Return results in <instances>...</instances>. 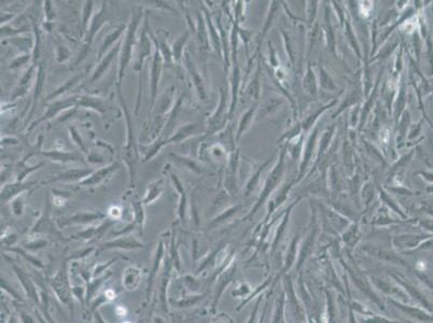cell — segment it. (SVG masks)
Segmentation results:
<instances>
[{
	"instance_id": "cell-31",
	"label": "cell",
	"mask_w": 433,
	"mask_h": 323,
	"mask_svg": "<svg viewBox=\"0 0 433 323\" xmlns=\"http://www.w3.org/2000/svg\"><path fill=\"white\" fill-rule=\"evenodd\" d=\"M45 83H46L45 67H43V64H39L38 65V69H37V78H36V84H35V93H34V97H32V106H31V110L28 115V118H30L32 113L35 112L37 101H38V99H39L43 89H45Z\"/></svg>"
},
{
	"instance_id": "cell-52",
	"label": "cell",
	"mask_w": 433,
	"mask_h": 323,
	"mask_svg": "<svg viewBox=\"0 0 433 323\" xmlns=\"http://www.w3.org/2000/svg\"><path fill=\"white\" fill-rule=\"evenodd\" d=\"M20 321L21 323H36L34 318L23 310L20 311Z\"/></svg>"
},
{
	"instance_id": "cell-14",
	"label": "cell",
	"mask_w": 433,
	"mask_h": 323,
	"mask_svg": "<svg viewBox=\"0 0 433 323\" xmlns=\"http://www.w3.org/2000/svg\"><path fill=\"white\" fill-rule=\"evenodd\" d=\"M121 47H122V40L119 41L117 45L113 46L111 50L100 59L98 64H97L96 68L94 69L93 73H92V77L90 79L91 83H94V82H96V81H98L102 77V75L107 72V70L109 69L111 63L115 61V58L118 55H120Z\"/></svg>"
},
{
	"instance_id": "cell-11",
	"label": "cell",
	"mask_w": 433,
	"mask_h": 323,
	"mask_svg": "<svg viewBox=\"0 0 433 323\" xmlns=\"http://www.w3.org/2000/svg\"><path fill=\"white\" fill-rule=\"evenodd\" d=\"M144 247H145L144 244H143V242L138 240L137 238H135V237L129 235H124L105 241L104 244L100 246L99 251L112 250V249L135 250V249H144Z\"/></svg>"
},
{
	"instance_id": "cell-54",
	"label": "cell",
	"mask_w": 433,
	"mask_h": 323,
	"mask_svg": "<svg viewBox=\"0 0 433 323\" xmlns=\"http://www.w3.org/2000/svg\"><path fill=\"white\" fill-rule=\"evenodd\" d=\"M19 143V140L14 138V137H3L1 138V145H5V144H11V145H15Z\"/></svg>"
},
{
	"instance_id": "cell-7",
	"label": "cell",
	"mask_w": 433,
	"mask_h": 323,
	"mask_svg": "<svg viewBox=\"0 0 433 323\" xmlns=\"http://www.w3.org/2000/svg\"><path fill=\"white\" fill-rule=\"evenodd\" d=\"M120 169H121V164L118 163V162H115V163H111L105 167H101V168L94 170L93 172H92V174L88 178H86V179L81 181L79 183V186L86 187V188L99 186L107 180H109L111 176Z\"/></svg>"
},
{
	"instance_id": "cell-4",
	"label": "cell",
	"mask_w": 433,
	"mask_h": 323,
	"mask_svg": "<svg viewBox=\"0 0 433 323\" xmlns=\"http://www.w3.org/2000/svg\"><path fill=\"white\" fill-rule=\"evenodd\" d=\"M164 65L165 63L163 56H162V54L160 52V48L154 43V52L152 55V59H151V66H150V101H149L148 115H150L151 112L153 111L156 101H158L156 99H158L160 81L162 78V72H163Z\"/></svg>"
},
{
	"instance_id": "cell-5",
	"label": "cell",
	"mask_w": 433,
	"mask_h": 323,
	"mask_svg": "<svg viewBox=\"0 0 433 323\" xmlns=\"http://www.w3.org/2000/svg\"><path fill=\"white\" fill-rule=\"evenodd\" d=\"M108 22V13H107V2L104 1L101 4L100 9L98 10V12H96L93 15V19H92L89 29L88 31L85 32V35L83 37V48L82 51L80 52L79 57L77 59V64L81 63L83 59L88 55V51L90 46H92V43L94 42V39L96 35L98 34L99 30L102 28Z\"/></svg>"
},
{
	"instance_id": "cell-48",
	"label": "cell",
	"mask_w": 433,
	"mask_h": 323,
	"mask_svg": "<svg viewBox=\"0 0 433 323\" xmlns=\"http://www.w3.org/2000/svg\"><path fill=\"white\" fill-rule=\"evenodd\" d=\"M47 245H48V241L46 239L35 238L28 242H25V244L23 245V248L25 250H30L32 252H36L38 250L42 249V248H45Z\"/></svg>"
},
{
	"instance_id": "cell-47",
	"label": "cell",
	"mask_w": 433,
	"mask_h": 323,
	"mask_svg": "<svg viewBox=\"0 0 433 323\" xmlns=\"http://www.w3.org/2000/svg\"><path fill=\"white\" fill-rule=\"evenodd\" d=\"M31 62L32 63V56L31 53H26V54H22V55H19L18 57H15L12 62L10 64V69H18L21 68L22 66H24L27 63Z\"/></svg>"
},
{
	"instance_id": "cell-30",
	"label": "cell",
	"mask_w": 433,
	"mask_h": 323,
	"mask_svg": "<svg viewBox=\"0 0 433 323\" xmlns=\"http://www.w3.org/2000/svg\"><path fill=\"white\" fill-rule=\"evenodd\" d=\"M164 192V179L161 178L159 180H155L154 182L150 183L147 187V191L144 193V196L143 198V202L144 206L153 204L156 199L161 197L162 194Z\"/></svg>"
},
{
	"instance_id": "cell-6",
	"label": "cell",
	"mask_w": 433,
	"mask_h": 323,
	"mask_svg": "<svg viewBox=\"0 0 433 323\" xmlns=\"http://www.w3.org/2000/svg\"><path fill=\"white\" fill-rule=\"evenodd\" d=\"M78 97L79 96H72V97H68V98L56 99V100L48 102V104L47 105V111L45 112V115H43L40 118H38V120L32 122L30 124V126L27 128V132L32 131V129H34L36 126L39 125L40 123L50 121V120H52V118L56 117L61 112L65 111V110H68V109H70V108L72 109V108L77 107Z\"/></svg>"
},
{
	"instance_id": "cell-2",
	"label": "cell",
	"mask_w": 433,
	"mask_h": 323,
	"mask_svg": "<svg viewBox=\"0 0 433 323\" xmlns=\"http://www.w3.org/2000/svg\"><path fill=\"white\" fill-rule=\"evenodd\" d=\"M154 52V42L152 40V37H151V30H150V26H149V18H148V12L145 11L144 18V22H143V27H142V34H140L139 37V45H138V56H137V61L135 63V65L133 66V69L135 71L139 73V94H138V98H137V105H136V109H135V113H138L139 110V104H140V97H142V79H143V67L144 64L145 62V59L151 56V54L153 55Z\"/></svg>"
},
{
	"instance_id": "cell-22",
	"label": "cell",
	"mask_w": 433,
	"mask_h": 323,
	"mask_svg": "<svg viewBox=\"0 0 433 323\" xmlns=\"http://www.w3.org/2000/svg\"><path fill=\"white\" fill-rule=\"evenodd\" d=\"M126 28L127 26L120 25L104 38V41H102L99 50L97 52V61L99 62L100 59L104 57L113 46H115V43H118L119 41L122 40L121 37L123 35V32L126 31Z\"/></svg>"
},
{
	"instance_id": "cell-9",
	"label": "cell",
	"mask_w": 433,
	"mask_h": 323,
	"mask_svg": "<svg viewBox=\"0 0 433 323\" xmlns=\"http://www.w3.org/2000/svg\"><path fill=\"white\" fill-rule=\"evenodd\" d=\"M57 234L55 223L51 217V205L48 202V196L46 198L45 209H43L40 218L36 221V223L30 230L31 235H41V234Z\"/></svg>"
},
{
	"instance_id": "cell-18",
	"label": "cell",
	"mask_w": 433,
	"mask_h": 323,
	"mask_svg": "<svg viewBox=\"0 0 433 323\" xmlns=\"http://www.w3.org/2000/svg\"><path fill=\"white\" fill-rule=\"evenodd\" d=\"M225 94L223 90L220 91V102L219 106L216 108V110L213 113V115L208 118V131L206 132L205 137H208L210 135H213L219 129V125L224 122L225 113H226V101H225Z\"/></svg>"
},
{
	"instance_id": "cell-8",
	"label": "cell",
	"mask_w": 433,
	"mask_h": 323,
	"mask_svg": "<svg viewBox=\"0 0 433 323\" xmlns=\"http://www.w3.org/2000/svg\"><path fill=\"white\" fill-rule=\"evenodd\" d=\"M107 219V214L100 211H79L70 217L62 218L57 220V228L63 229L69 225H85L95 222V221H101Z\"/></svg>"
},
{
	"instance_id": "cell-17",
	"label": "cell",
	"mask_w": 433,
	"mask_h": 323,
	"mask_svg": "<svg viewBox=\"0 0 433 323\" xmlns=\"http://www.w3.org/2000/svg\"><path fill=\"white\" fill-rule=\"evenodd\" d=\"M35 185V182H11L1 186V203L7 204L13 201L15 197L24 194Z\"/></svg>"
},
{
	"instance_id": "cell-38",
	"label": "cell",
	"mask_w": 433,
	"mask_h": 323,
	"mask_svg": "<svg viewBox=\"0 0 433 323\" xmlns=\"http://www.w3.org/2000/svg\"><path fill=\"white\" fill-rule=\"evenodd\" d=\"M169 258L174 266L178 272H180L181 269V260L179 255V251H178V245L176 240V233L175 230L172 229V235L170 239V248H169Z\"/></svg>"
},
{
	"instance_id": "cell-34",
	"label": "cell",
	"mask_w": 433,
	"mask_h": 323,
	"mask_svg": "<svg viewBox=\"0 0 433 323\" xmlns=\"http://www.w3.org/2000/svg\"><path fill=\"white\" fill-rule=\"evenodd\" d=\"M203 12H204V16H205V21H206V25H207V29H208V34H209V39H210V41H212L213 46L215 47V50L220 54L221 53V47H222V42H221L220 36L218 35V30H216L213 20L210 19V16L208 14V11L204 8L203 9Z\"/></svg>"
},
{
	"instance_id": "cell-20",
	"label": "cell",
	"mask_w": 433,
	"mask_h": 323,
	"mask_svg": "<svg viewBox=\"0 0 433 323\" xmlns=\"http://www.w3.org/2000/svg\"><path fill=\"white\" fill-rule=\"evenodd\" d=\"M77 107L94 110L98 113L100 116L105 115L106 113L108 112V108H109V106H108V104H107V101L104 98H100V97H95V96H89V95L79 96Z\"/></svg>"
},
{
	"instance_id": "cell-43",
	"label": "cell",
	"mask_w": 433,
	"mask_h": 323,
	"mask_svg": "<svg viewBox=\"0 0 433 323\" xmlns=\"http://www.w3.org/2000/svg\"><path fill=\"white\" fill-rule=\"evenodd\" d=\"M11 210L15 217H21L24 213L25 210V193L21 194L20 196L15 197L13 201H11Z\"/></svg>"
},
{
	"instance_id": "cell-42",
	"label": "cell",
	"mask_w": 433,
	"mask_h": 323,
	"mask_svg": "<svg viewBox=\"0 0 433 323\" xmlns=\"http://www.w3.org/2000/svg\"><path fill=\"white\" fill-rule=\"evenodd\" d=\"M199 300V296H186L181 300H171L169 299L168 301L170 304L174 305L177 308H188V307H192Z\"/></svg>"
},
{
	"instance_id": "cell-23",
	"label": "cell",
	"mask_w": 433,
	"mask_h": 323,
	"mask_svg": "<svg viewBox=\"0 0 433 323\" xmlns=\"http://www.w3.org/2000/svg\"><path fill=\"white\" fill-rule=\"evenodd\" d=\"M143 278V271L138 266L129 265L125 268L122 276L123 288L126 291H135L138 289Z\"/></svg>"
},
{
	"instance_id": "cell-3",
	"label": "cell",
	"mask_w": 433,
	"mask_h": 323,
	"mask_svg": "<svg viewBox=\"0 0 433 323\" xmlns=\"http://www.w3.org/2000/svg\"><path fill=\"white\" fill-rule=\"evenodd\" d=\"M51 288L61 304L68 307L73 315V293L72 280H69L67 262H64L57 274L51 279Z\"/></svg>"
},
{
	"instance_id": "cell-33",
	"label": "cell",
	"mask_w": 433,
	"mask_h": 323,
	"mask_svg": "<svg viewBox=\"0 0 433 323\" xmlns=\"http://www.w3.org/2000/svg\"><path fill=\"white\" fill-rule=\"evenodd\" d=\"M166 265H165V272L163 275V279H162V283H161V289H160V303L162 308H163L164 311L168 310V307H167V287H168L169 283V279H170V271H171V266L172 263L170 261V258H167L166 261Z\"/></svg>"
},
{
	"instance_id": "cell-28",
	"label": "cell",
	"mask_w": 433,
	"mask_h": 323,
	"mask_svg": "<svg viewBox=\"0 0 433 323\" xmlns=\"http://www.w3.org/2000/svg\"><path fill=\"white\" fill-rule=\"evenodd\" d=\"M131 207L133 210V223L136 226V230L140 235L144 233V228L145 223V211L144 202L140 201L137 197L133 198L131 201Z\"/></svg>"
},
{
	"instance_id": "cell-56",
	"label": "cell",
	"mask_w": 433,
	"mask_h": 323,
	"mask_svg": "<svg viewBox=\"0 0 433 323\" xmlns=\"http://www.w3.org/2000/svg\"><path fill=\"white\" fill-rule=\"evenodd\" d=\"M105 296H106V299H107L108 300H115V299H116L117 294H116L115 291L111 290V289H109V290H107L106 292H105Z\"/></svg>"
},
{
	"instance_id": "cell-1",
	"label": "cell",
	"mask_w": 433,
	"mask_h": 323,
	"mask_svg": "<svg viewBox=\"0 0 433 323\" xmlns=\"http://www.w3.org/2000/svg\"><path fill=\"white\" fill-rule=\"evenodd\" d=\"M145 11L143 8H138L132 11V16L127 25L125 31V37L122 40V47L120 55H119V68H118V79H117V91L122 92V80L125 74V70L128 67L131 59L133 57V50L136 45V35L139 28V25L144 18Z\"/></svg>"
},
{
	"instance_id": "cell-45",
	"label": "cell",
	"mask_w": 433,
	"mask_h": 323,
	"mask_svg": "<svg viewBox=\"0 0 433 323\" xmlns=\"http://www.w3.org/2000/svg\"><path fill=\"white\" fill-rule=\"evenodd\" d=\"M68 131H69V134H70V137H72V141L78 145V147L80 148V150L82 151L84 154H88L89 153L88 148H86V145L83 142L82 138H81L80 134L78 132V129L75 128L74 126H68Z\"/></svg>"
},
{
	"instance_id": "cell-46",
	"label": "cell",
	"mask_w": 433,
	"mask_h": 323,
	"mask_svg": "<svg viewBox=\"0 0 433 323\" xmlns=\"http://www.w3.org/2000/svg\"><path fill=\"white\" fill-rule=\"evenodd\" d=\"M119 258H121V257H120V256H119V257H115V258H112V260H110L109 262H107V263L97 264V265L94 266L93 271H92V277H91V279L99 278V277L101 276V274L104 273V272H106V271H107V268L109 267V266H111V265H112V263H113V262H116V261H118Z\"/></svg>"
},
{
	"instance_id": "cell-44",
	"label": "cell",
	"mask_w": 433,
	"mask_h": 323,
	"mask_svg": "<svg viewBox=\"0 0 433 323\" xmlns=\"http://www.w3.org/2000/svg\"><path fill=\"white\" fill-rule=\"evenodd\" d=\"M80 80H81V77H80V75H78V77H74V78H72V80L67 81V82L65 83L63 86H61V88L57 89L55 92H54V93H52L50 96H48V100H53V98H56L57 96L62 95V94H64V93H66V92H67L69 89H72V86H73L75 83H78V81H80Z\"/></svg>"
},
{
	"instance_id": "cell-13",
	"label": "cell",
	"mask_w": 433,
	"mask_h": 323,
	"mask_svg": "<svg viewBox=\"0 0 433 323\" xmlns=\"http://www.w3.org/2000/svg\"><path fill=\"white\" fill-rule=\"evenodd\" d=\"M11 265H12L13 272L16 275V277H18L19 281L21 283V287H22V289L24 290L25 294L28 296L29 300H31L35 304L39 306V304H40V291H38V288H37L36 283L34 282V280H32L28 276V275H27L23 271V269L20 268L19 266H16L14 263L11 264Z\"/></svg>"
},
{
	"instance_id": "cell-27",
	"label": "cell",
	"mask_w": 433,
	"mask_h": 323,
	"mask_svg": "<svg viewBox=\"0 0 433 323\" xmlns=\"http://www.w3.org/2000/svg\"><path fill=\"white\" fill-rule=\"evenodd\" d=\"M194 34H195V36H196V40H197L199 48H201L203 52L208 51L209 45H210L209 43L210 39H209L206 21H205V18H203L202 14H199V13H197L196 26H195V29H194Z\"/></svg>"
},
{
	"instance_id": "cell-55",
	"label": "cell",
	"mask_w": 433,
	"mask_h": 323,
	"mask_svg": "<svg viewBox=\"0 0 433 323\" xmlns=\"http://www.w3.org/2000/svg\"><path fill=\"white\" fill-rule=\"evenodd\" d=\"M115 311H116V314H117L118 317H125L126 314H127L126 308H125V307H123V306L116 307Z\"/></svg>"
},
{
	"instance_id": "cell-40",
	"label": "cell",
	"mask_w": 433,
	"mask_h": 323,
	"mask_svg": "<svg viewBox=\"0 0 433 323\" xmlns=\"http://www.w3.org/2000/svg\"><path fill=\"white\" fill-rule=\"evenodd\" d=\"M93 1H85V4L82 10V24H81V28H82V37H84L85 32L88 31L89 26L92 19H93Z\"/></svg>"
},
{
	"instance_id": "cell-53",
	"label": "cell",
	"mask_w": 433,
	"mask_h": 323,
	"mask_svg": "<svg viewBox=\"0 0 433 323\" xmlns=\"http://www.w3.org/2000/svg\"><path fill=\"white\" fill-rule=\"evenodd\" d=\"M15 16V14H11V13H7V12H1V27L7 25L8 22H10Z\"/></svg>"
},
{
	"instance_id": "cell-50",
	"label": "cell",
	"mask_w": 433,
	"mask_h": 323,
	"mask_svg": "<svg viewBox=\"0 0 433 323\" xmlns=\"http://www.w3.org/2000/svg\"><path fill=\"white\" fill-rule=\"evenodd\" d=\"M53 195H54V197H53V205H54V206H57V207L63 206V205L65 204V202H66L67 199H68V197L70 196L69 193L56 191V190H53Z\"/></svg>"
},
{
	"instance_id": "cell-37",
	"label": "cell",
	"mask_w": 433,
	"mask_h": 323,
	"mask_svg": "<svg viewBox=\"0 0 433 323\" xmlns=\"http://www.w3.org/2000/svg\"><path fill=\"white\" fill-rule=\"evenodd\" d=\"M254 113H256V108H251L248 111H246L243 115H241L240 123H238V129L236 133V140L240 139L241 137V135L245 133L247 129L250 127L251 122L253 120Z\"/></svg>"
},
{
	"instance_id": "cell-32",
	"label": "cell",
	"mask_w": 433,
	"mask_h": 323,
	"mask_svg": "<svg viewBox=\"0 0 433 323\" xmlns=\"http://www.w3.org/2000/svg\"><path fill=\"white\" fill-rule=\"evenodd\" d=\"M29 156L30 155H27L26 158H24L23 160L22 161H20L19 163H18V165H16V168H15V181H18V182H25V179L27 177H28V175H30L31 172H34L35 170H38L40 168V167H42L43 166V163H39V164H37V165H32V166H30V165H28L27 164V159H29Z\"/></svg>"
},
{
	"instance_id": "cell-12",
	"label": "cell",
	"mask_w": 433,
	"mask_h": 323,
	"mask_svg": "<svg viewBox=\"0 0 433 323\" xmlns=\"http://www.w3.org/2000/svg\"><path fill=\"white\" fill-rule=\"evenodd\" d=\"M167 169H168V176L171 180V185L174 186L176 192L178 193V207H177V215L179 219L180 223L183 224L186 222V215H187V207H188V196L185 186L182 185L179 178L177 177L174 171L169 169V165H167Z\"/></svg>"
},
{
	"instance_id": "cell-39",
	"label": "cell",
	"mask_w": 433,
	"mask_h": 323,
	"mask_svg": "<svg viewBox=\"0 0 433 323\" xmlns=\"http://www.w3.org/2000/svg\"><path fill=\"white\" fill-rule=\"evenodd\" d=\"M7 250L10 251V252H14V253H16V254L21 255L22 257L24 258V260L28 261V263H30L31 265H34L35 267H37V268H43V264H42V262L39 260V258L36 257V256H34L32 254H30V253L27 252V250L23 249V248H21L20 246H18V247L7 248Z\"/></svg>"
},
{
	"instance_id": "cell-10",
	"label": "cell",
	"mask_w": 433,
	"mask_h": 323,
	"mask_svg": "<svg viewBox=\"0 0 433 323\" xmlns=\"http://www.w3.org/2000/svg\"><path fill=\"white\" fill-rule=\"evenodd\" d=\"M182 63L185 64V67L189 73V77H190L191 81L193 82L194 89H195V91H196L198 98L201 100H206L207 93H206V89H205V83H204L203 77H202L201 72H199L198 68L195 66V64H194V62L191 59L190 54H189L188 51H186V53H185Z\"/></svg>"
},
{
	"instance_id": "cell-36",
	"label": "cell",
	"mask_w": 433,
	"mask_h": 323,
	"mask_svg": "<svg viewBox=\"0 0 433 323\" xmlns=\"http://www.w3.org/2000/svg\"><path fill=\"white\" fill-rule=\"evenodd\" d=\"M240 81H241V70L237 66H235L234 70H233L232 78H231V93H232V99H231V106H230V115H232L233 111L235 109L236 101H237V94H238V88H240Z\"/></svg>"
},
{
	"instance_id": "cell-41",
	"label": "cell",
	"mask_w": 433,
	"mask_h": 323,
	"mask_svg": "<svg viewBox=\"0 0 433 323\" xmlns=\"http://www.w3.org/2000/svg\"><path fill=\"white\" fill-rule=\"evenodd\" d=\"M43 3H45L43 7H45V19H46L45 27L48 32H51L53 22L55 20V11H54V7L52 4L53 2L50 1V0H47V1H45Z\"/></svg>"
},
{
	"instance_id": "cell-59",
	"label": "cell",
	"mask_w": 433,
	"mask_h": 323,
	"mask_svg": "<svg viewBox=\"0 0 433 323\" xmlns=\"http://www.w3.org/2000/svg\"><path fill=\"white\" fill-rule=\"evenodd\" d=\"M122 323H132V322H129V321H125V322H122Z\"/></svg>"
},
{
	"instance_id": "cell-29",
	"label": "cell",
	"mask_w": 433,
	"mask_h": 323,
	"mask_svg": "<svg viewBox=\"0 0 433 323\" xmlns=\"http://www.w3.org/2000/svg\"><path fill=\"white\" fill-rule=\"evenodd\" d=\"M191 36V31L190 30H186L185 32L177 38V39L174 41V43L171 45V54H172V59H174V63L176 64H181L183 61V56H185L186 53V46L187 42L189 40V38Z\"/></svg>"
},
{
	"instance_id": "cell-24",
	"label": "cell",
	"mask_w": 433,
	"mask_h": 323,
	"mask_svg": "<svg viewBox=\"0 0 433 323\" xmlns=\"http://www.w3.org/2000/svg\"><path fill=\"white\" fill-rule=\"evenodd\" d=\"M164 254H165L164 241L161 240L159 242L158 247H156L155 254H154V258H153V265H152V268H151V272L149 274V278H148L147 299L149 300H150V298H151V292H152V287H153L154 280H155L156 275H158V273H159L161 263H162V261H163V258H164Z\"/></svg>"
},
{
	"instance_id": "cell-58",
	"label": "cell",
	"mask_w": 433,
	"mask_h": 323,
	"mask_svg": "<svg viewBox=\"0 0 433 323\" xmlns=\"http://www.w3.org/2000/svg\"><path fill=\"white\" fill-rule=\"evenodd\" d=\"M418 268H420V269H424V268H425V265H424V264H423V263H421V262H419V263H418Z\"/></svg>"
},
{
	"instance_id": "cell-35",
	"label": "cell",
	"mask_w": 433,
	"mask_h": 323,
	"mask_svg": "<svg viewBox=\"0 0 433 323\" xmlns=\"http://www.w3.org/2000/svg\"><path fill=\"white\" fill-rule=\"evenodd\" d=\"M151 37H152L153 42L159 46L162 56H163L164 63L167 65V66H170V65L174 64V59H172V54H171V46H168V43H167L165 37L159 36L158 38H156L152 34V32H151Z\"/></svg>"
},
{
	"instance_id": "cell-19",
	"label": "cell",
	"mask_w": 433,
	"mask_h": 323,
	"mask_svg": "<svg viewBox=\"0 0 433 323\" xmlns=\"http://www.w3.org/2000/svg\"><path fill=\"white\" fill-rule=\"evenodd\" d=\"M41 153L52 162L55 163H84L83 158L75 152H68V151L61 149H53L48 151H41Z\"/></svg>"
},
{
	"instance_id": "cell-15",
	"label": "cell",
	"mask_w": 433,
	"mask_h": 323,
	"mask_svg": "<svg viewBox=\"0 0 433 323\" xmlns=\"http://www.w3.org/2000/svg\"><path fill=\"white\" fill-rule=\"evenodd\" d=\"M113 222H115V221L107 219V221H105V222H102L99 225L90 226V228L79 231V233L72 236V239H75V240L81 239V240H85V241L99 239L107 233L108 230L111 229V226L113 225Z\"/></svg>"
},
{
	"instance_id": "cell-21",
	"label": "cell",
	"mask_w": 433,
	"mask_h": 323,
	"mask_svg": "<svg viewBox=\"0 0 433 323\" xmlns=\"http://www.w3.org/2000/svg\"><path fill=\"white\" fill-rule=\"evenodd\" d=\"M197 133H198L197 123H187L185 125L178 127L168 138L165 139L166 145L171 143H180L189 138L195 136V135H197Z\"/></svg>"
},
{
	"instance_id": "cell-26",
	"label": "cell",
	"mask_w": 433,
	"mask_h": 323,
	"mask_svg": "<svg viewBox=\"0 0 433 323\" xmlns=\"http://www.w3.org/2000/svg\"><path fill=\"white\" fill-rule=\"evenodd\" d=\"M169 156H170V159L172 160V162H175L177 165L185 167V168L194 172V174L204 175L207 172L206 168H205V167L201 163H198L196 160L190 158V156H183V155L172 153V152L169 154Z\"/></svg>"
},
{
	"instance_id": "cell-49",
	"label": "cell",
	"mask_w": 433,
	"mask_h": 323,
	"mask_svg": "<svg viewBox=\"0 0 433 323\" xmlns=\"http://www.w3.org/2000/svg\"><path fill=\"white\" fill-rule=\"evenodd\" d=\"M56 58L58 63H65L66 61H68L70 57V52L68 48L63 46L62 43H57L56 45Z\"/></svg>"
},
{
	"instance_id": "cell-16",
	"label": "cell",
	"mask_w": 433,
	"mask_h": 323,
	"mask_svg": "<svg viewBox=\"0 0 433 323\" xmlns=\"http://www.w3.org/2000/svg\"><path fill=\"white\" fill-rule=\"evenodd\" d=\"M93 171L94 170L92 168H70V169H67V170L61 172V174L56 175L55 177L52 178V179L48 180L47 182H43V183H45V185H48V183L57 182V181L64 182V183H67V182H79L80 183L81 181L86 179V178H88Z\"/></svg>"
},
{
	"instance_id": "cell-57",
	"label": "cell",
	"mask_w": 433,
	"mask_h": 323,
	"mask_svg": "<svg viewBox=\"0 0 433 323\" xmlns=\"http://www.w3.org/2000/svg\"><path fill=\"white\" fill-rule=\"evenodd\" d=\"M36 317H37L38 322H39V323H50L46 319L45 317H43V315L41 314L39 309H36Z\"/></svg>"
},
{
	"instance_id": "cell-25",
	"label": "cell",
	"mask_w": 433,
	"mask_h": 323,
	"mask_svg": "<svg viewBox=\"0 0 433 323\" xmlns=\"http://www.w3.org/2000/svg\"><path fill=\"white\" fill-rule=\"evenodd\" d=\"M37 69H38L37 64L30 65V67L27 69V71L23 74V77L20 79V82H19L18 86H16V89L14 90L13 94L11 95V97H10L11 101L18 99V98H20V97H23L27 93H28V90L30 88L32 78H34V74H35V71Z\"/></svg>"
},
{
	"instance_id": "cell-51",
	"label": "cell",
	"mask_w": 433,
	"mask_h": 323,
	"mask_svg": "<svg viewBox=\"0 0 433 323\" xmlns=\"http://www.w3.org/2000/svg\"><path fill=\"white\" fill-rule=\"evenodd\" d=\"M122 217H123V209L120 206L113 205V206H111L109 209H108V212H107L108 219L115 221V220H121Z\"/></svg>"
}]
</instances>
